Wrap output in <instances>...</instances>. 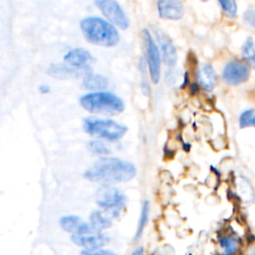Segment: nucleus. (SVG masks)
Listing matches in <instances>:
<instances>
[{"instance_id":"24","label":"nucleus","mask_w":255,"mask_h":255,"mask_svg":"<svg viewBox=\"0 0 255 255\" xmlns=\"http://www.w3.org/2000/svg\"><path fill=\"white\" fill-rule=\"evenodd\" d=\"M81 255H118L117 253L111 250H104V249H97V250H83Z\"/></svg>"},{"instance_id":"20","label":"nucleus","mask_w":255,"mask_h":255,"mask_svg":"<svg viewBox=\"0 0 255 255\" xmlns=\"http://www.w3.org/2000/svg\"><path fill=\"white\" fill-rule=\"evenodd\" d=\"M88 148L92 153L98 154V155H106V154H109L111 152L109 146L101 140H91V141H89L88 142Z\"/></svg>"},{"instance_id":"11","label":"nucleus","mask_w":255,"mask_h":255,"mask_svg":"<svg viewBox=\"0 0 255 255\" xmlns=\"http://www.w3.org/2000/svg\"><path fill=\"white\" fill-rule=\"evenodd\" d=\"M71 240L78 246L84 247L87 250H97L100 247L106 245L110 238L102 233L93 235H72Z\"/></svg>"},{"instance_id":"12","label":"nucleus","mask_w":255,"mask_h":255,"mask_svg":"<svg viewBox=\"0 0 255 255\" xmlns=\"http://www.w3.org/2000/svg\"><path fill=\"white\" fill-rule=\"evenodd\" d=\"M64 60L75 69H86L93 61V58L89 51L83 48H76L70 50L64 56Z\"/></svg>"},{"instance_id":"15","label":"nucleus","mask_w":255,"mask_h":255,"mask_svg":"<svg viewBox=\"0 0 255 255\" xmlns=\"http://www.w3.org/2000/svg\"><path fill=\"white\" fill-rule=\"evenodd\" d=\"M48 73L58 79H68L71 77H75V76H79L81 75L79 73L78 69H72L70 67H68L67 65L64 64H53L49 70Z\"/></svg>"},{"instance_id":"8","label":"nucleus","mask_w":255,"mask_h":255,"mask_svg":"<svg viewBox=\"0 0 255 255\" xmlns=\"http://www.w3.org/2000/svg\"><path fill=\"white\" fill-rule=\"evenodd\" d=\"M249 66L240 60L228 62L222 72L223 80L229 85H239L249 78Z\"/></svg>"},{"instance_id":"17","label":"nucleus","mask_w":255,"mask_h":255,"mask_svg":"<svg viewBox=\"0 0 255 255\" xmlns=\"http://www.w3.org/2000/svg\"><path fill=\"white\" fill-rule=\"evenodd\" d=\"M91 226L93 230L101 231L109 228L112 225V220L106 214L101 211H94L91 214Z\"/></svg>"},{"instance_id":"25","label":"nucleus","mask_w":255,"mask_h":255,"mask_svg":"<svg viewBox=\"0 0 255 255\" xmlns=\"http://www.w3.org/2000/svg\"><path fill=\"white\" fill-rule=\"evenodd\" d=\"M243 19L246 24L255 27V9H248L243 15Z\"/></svg>"},{"instance_id":"5","label":"nucleus","mask_w":255,"mask_h":255,"mask_svg":"<svg viewBox=\"0 0 255 255\" xmlns=\"http://www.w3.org/2000/svg\"><path fill=\"white\" fill-rule=\"evenodd\" d=\"M142 38L145 46L146 61L149 71V75L152 83L157 84L160 78V56L159 51L154 43V40L151 38L150 33L144 29L142 30Z\"/></svg>"},{"instance_id":"19","label":"nucleus","mask_w":255,"mask_h":255,"mask_svg":"<svg viewBox=\"0 0 255 255\" xmlns=\"http://www.w3.org/2000/svg\"><path fill=\"white\" fill-rule=\"evenodd\" d=\"M243 57L249 62L250 65L255 69V44L252 38H248L242 48Z\"/></svg>"},{"instance_id":"23","label":"nucleus","mask_w":255,"mask_h":255,"mask_svg":"<svg viewBox=\"0 0 255 255\" xmlns=\"http://www.w3.org/2000/svg\"><path fill=\"white\" fill-rule=\"evenodd\" d=\"M219 5L221 6V9L223 12L229 16L234 17L237 13V4L233 0H220Z\"/></svg>"},{"instance_id":"21","label":"nucleus","mask_w":255,"mask_h":255,"mask_svg":"<svg viewBox=\"0 0 255 255\" xmlns=\"http://www.w3.org/2000/svg\"><path fill=\"white\" fill-rule=\"evenodd\" d=\"M220 246L226 255H231L236 252L238 248V242L234 237L225 236L220 239Z\"/></svg>"},{"instance_id":"9","label":"nucleus","mask_w":255,"mask_h":255,"mask_svg":"<svg viewBox=\"0 0 255 255\" xmlns=\"http://www.w3.org/2000/svg\"><path fill=\"white\" fill-rule=\"evenodd\" d=\"M61 227L73 235H87L93 231V228L90 224L82 221L79 216L76 215H67L60 219Z\"/></svg>"},{"instance_id":"13","label":"nucleus","mask_w":255,"mask_h":255,"mask_svg":"<svg viewBox=\"0 0 255 255\" xmlns=\"http://www.w3.org/2000/svg\"><path fill=\"white\" fill-rule=\"evenodd\" d=\"M156 38L160 44V49L162 52L163 59L165 63L168 66H173L175 65L177 61V54H176V49L174 45L172 44L171 40L162 32L160 31H155Z\"/></svg>"},{"instance_id":"27","label":"nucleus","mask_w":255,"mask_h":255,"mask_svg":"<svg viewBox=\"0 0 255 255\" xmlns=\"http://www.w3.org/2000/svg\"><path fill=\"white\" fill-rule=\"evenodd\" d=\"M39 91H40L41 93H48L50 90H49V87H48V86H41V87L39 88Z\"/></svg>"},{"instance_id":"14","label":"nucleus","mask_w":255,"mask_h":255,"mask_svg":"<svg viewBox=\"0 0 255 255\" xmlns=\"http://www.w3.org/2000/svg\"><path fill=\"white\" fill-rule=\"evenodd\" d=\"M196 79L198 84L201 85L205 90L211 91L216 83V74L212 66L208 63H205L199 68Z\"/></svg>"},{"instance_id":"16","label":"nucleus","mask_w":255,"mask_h":255,"mask_svg":"<svg viewBox=\"0 0 255 255\" xmlns=\"http://www.w3.org/2000/svg\"><path fill=\"white\" fill-rule=\"evenodd\" d=\"M83 86L89 90H104L108 87V80L104 76L87 73Z\"/></svg>"},{"instance_id":"6","label":"nucleus","mask_w":255,"mask_h":255,"mask_svg":"<svg viewBox=\"0 0 255 255\" xmlns=\"http://www.w3.org/2000/svg\"><path fill=\"white\" fill-rule=\"evenodd\" d=\"M95 4L100 11L115 25L121 29H127L129 26V20L121 5L115 0H97Z\"/></svg>"},{"instance_id":"7","label":"nucleus","mask_w":255,"mask_h":255,"mask_svg":"<svg viewBox=\"0 0 255 255\" xmlns=\"http://www.w3.org/2000/svg\"><path fill=\"white\" fill-rule=\"evenodd\" d=\"M126 195L118 188L105 184L96 193V202L106 209H119L125 205Z\"/></svg>"},{"instance_id":"1","label":"nucleus","mask_w":255,"mask_h":255,"mask_svg":"<svg viewBox=\"0 0 255 255\" xmlns=\"http://www.w3.org/2000/svg\"><path fill=\"white\" fill-rule=\"evenodd\" d=\"M135 174L136 169L132 163L116 157H104L85 172V177L90 181L110 184L128 181Z\"/></svg>"},{"instance_id":"22","label":"nucleus","mask_w":255,"mask_h":255,"mask_svg":"<svg viewBox=\"0 0 255 255\" xmlns=\"http://www.w3.org/2000/svg\"><path fill=\"white\" fill-rule=\"evenodd\" d=\"M239 125L240 128L246 127H255V111L254 110H246L239 117Z\"/></svg>"},{"instance_id":"10","label":"nucleus","mask_w":255,"mask_h":255,"mask_svg":"<svg viewBox=\"0 0 255 255\" xmlns=\"http://www.w3.org/2000/svg\"><path fill=\"white\" fill-rule=\"evenodd\" d=\"M157 11L163 19L178 20L183 16V5L176 0H160L157 2Z\"/></svg>"},{"instance_id":"3","label":"nucleus","mask_w":255,"mask_h":255,"mask_svg":"<svg viewBox=\"0 0 255 255\" xmlns=\"http://www.w3.org/2000/svg\"><path fill=\"white\" fill-rule=\"evenodd\" d=\"M80 105L90 113L102 115H118L125 110L122 99L108 92L86 94L81 97Z\"/></svg>"},{"instance_id":"18","label":"nucleus","mask_w":255,"mask_h":255,"mask_svg":"<svg viewBox=\"0 0 255 255\" xmlns=\"http://www.w3.org/2000/svg\"><path fill=\"white\" fill-rule=\"evenodd\" d=\"M148 212H149V202L147 200H145L142 204V207H141V212H140V216H139V220H138V225H137L136 233H135V236H134L135 240H137L143 232V229H144V227L146 225V222H147V219H148Z\"/></svg>"},{"instance_id":"26","label":"nucleus","mask_w":255,"mask_h":255,"mask_svg":"<svg viewBox=\"0 0 255 255\" xmlns=\"http://www.w3.org/2000/svg\"><path fill=\"white\" fill-rule=\"evenodd\" d=\"M130 255H143V247H139L135 249Z\"/></svg>"},{"instance_id":"2","label":"nucleus","mask_w":255,"mask_h":255,"mask_svg":"<svg viewBox=\"0 0 255 255\" xmlns=\"http://www.w3.org/2000/svg\"><path fill=\"white\" fill-rule=\"evenodd\" d=\"M81 30L90 43L103 47L116 46L120 41L118 30L110 22L97 16L84 18L81 23Z\"/></svg>"},{"instance_id":"4","label":"nucleus","mask_w":255,"mask_h":255,"mask_svg":"<svg viewBox=\"0 0 255 255\" xmlns=\"http://www.w3.org/2000/svg\"><path fill=\"white\" fill-rule=\"evenodd\" d=\"M84 129L93 136L116 140L124 136L128 128L113 120L88 118L84 122Z\"/></svg>"}]
</instances>
